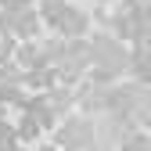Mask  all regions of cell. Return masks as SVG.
<instances>
[{"instance_id": "cell-1", "label": "cell", "mask_w": 151, "mask_h": 151, "mask_svg": "<svg viewBox=\"0 0 151 151\" xmlns=\"http://www.w3.org/2000/svg\"><path fill=\"white\" fill-rule=\"evenodd\" d=\"M58 144L65 151H90L97 144V129H90V119H65L58 129Z\"/></svg>"}, {"instance_id": "cell-2", "label": "cell", "mask_w": 151, "mask_h": 151, "mask_svg": "<svg viewBox=\"0 0 151 151\" xmlns=\"http://www.w3.org/2000/svg\"><path fill=\"white\" fill-rule=\"evenodd\" d=\"M54 29L61 36H68V40H83L86 29H90V14L79 11V7H72V4H65V11H61L58 22H54Z\"/></svg>"}, {"instance_id": "cell-3", "label": "cell", "mask_w": 151, "mask_h": 151, "mask_svg": "<svg viewBox=\"0 0 151 151\" xmlns=\"http://www.w3.org/2000/svg\"><path fill=\"white\" fill-rule=\"evenodd\" d=\"M122 151H151V133H129V137H122Z\"/></svg>"}]
</instances>
